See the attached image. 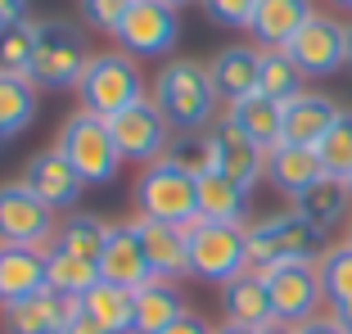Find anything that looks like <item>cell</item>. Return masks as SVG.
Segmentation results:
<instances>
[{
	"mask_svg": "<svg viewBox=\"0 0 352 334\" xmlns=\"http://www.w3.org/2000/svg\"><path fill=\"white\" fill-rule=\"evenodd\" d=\"M199 5H204L208 23L230 27V32H249L253 10H258V0H199Z\"/></svg>",
	"mask_w": 352,
	"mask_h": 334,
	"instance_id": "74e56055",
	"label": "cell"
},
{
	"mask_svg": "<svg viewBox=\"0 0 352 334\" xmlns=\"http://www.w3.org/2000/svg\"><path fill=\"white\" fill-rule=\"evenodd\" d=\"M262 280H267L276 321L302 325V321H311V316H321L325 289H321V271H316V262H285V267L262 271Z\"/></svg>",
	"mask_w": 352,
	"mask_h": 334,
	"instance_id": "8fae6325",
	"label": "cell"
},
{
	"mask_svg": "<svg viewBox=\"0 0 352 334\" xmlns=\"http://www.w3.org/2000/svg\"><path fill=\"white\" fill-rule=\"evenodd\" d=\"M307 77H302V68L289 59L285 50H262V73H258V95H267V100H276V104H289L294 95L307 91Z\"/></svg>",
	"mask_w": 352,
	"mask_h": 334,
	"instance_id": "1f68e13d",
	"label": "cell"
},
{
	"mask_svg": "<svg viewBox=\"0 0 352 334\" xmlns=\"http://www.w3.org/2000/svg\"><path fill=\"white\" fill-rule=\"evenodd\" d=\"M135 235L145 244V258L154 267L158 280H172L181 285L190 276V235L186 226H167V221H154V217H131Z\"/></svg>",
	"mask_w": 352,
	"mask_h": 334,
	"instance_id": "2e32d148",
	"label": "cell"
},
{
	"mask_svg": "<svg viewBox=\"0 0 352 334\" xmlns=\"http://www.w3.org/2000/svg\"><path fill=\"white\" fill-rule=\"evenodd\" d=\"M59 212H50L23 181H0V249H54Z\"/></svg>",
	"mask_w": 352,
	"mask_h": 334,
	"instance_id": "ba28073f",
	"label": "cell"
},
{
	"mask_svg": "<svg viewBox=\"0 0 352 334\" xmlns=\"http://www.w3.org/2000/svg\"><path fill=\"white\" fill-rule=\"evenodd\" d=\"M199 217L226 221V226H244V217H249V190L235 186L226 172L199 177Z\"/></svg>",
	"mask_w": 352,
	"mask_h": 334,
	"instance_id": "4316f807",
	"label": "cell"
},
{
	"mask_svg": "<svg viewBox=\"0 0 352 334\" xmlns=\"http://www.w3.org/2000/svg\"><path fill=\"white\" fill-rule=\"evenodd\" d=\"M131 194H135V217H154L167 226H190L199 217V181L181 172L172 158L140 167Z\"/></svg>",
	"mask_w": 352,
	"mask_h": 334,
	"instance_id": "5b68a950",
	"label": "cell"
},
{
	"mask_svg": "<svg viewBox=\"0 0 352 334\" xmlns=\"http://www.w3.org/2000/svg\"><path fill=\"white\" fill-rule=\"evenodd\" d=\"M158 334H217V325H208L204 316L195 312V307H186V312L176 316V321L167 325V330H158Z\"/></svg>",
	"mask_w": 352,
	"mask_h": 334,
	"instance_id": "f35d334b",
	"label": "cell"
},
{
	"mask_svg": "<svg viewBox=\"0 0 352 334\" xmlns=\"http://www.w3.org/2000/svg\"><path fill=\"white\" fill-rule=\"evenodd\" d=\"M45 285L63 298H86V293L100 285V267L86 258H73V253L50 249L45 253Z\"/></svg>",
	"mask_w": 352,
	"mask_h": 334,
	"instance_id": "f546056e",
	"label": "cell"
},
{
	"mask_svg": "<svg viewBox=\"0 0 352 334\" xmlns=\"http://www.w3.org/2000/svg\"><path fill=\"white\" fill-rule=\"evenodd\" d=\"M113 41L131 59H167L172 45L181 41V19H176V10L163 5V0H135Z\"/></svg>",
	"mask_w": 352,
	"mask_h": 334,
	"instance_id": "9c48e42d",
	"label": "cell"
},
{
	"mask_svg": "<svg viewBox=\"0 0 352 334\" xmlns=\"http://www.w3.org/2000/svg\"><path fill=\"white\" fill-rule=\"evenodd\" d=\"M45 289V253L36 249H0V307L32 298Z\"/></svg>",
	"mask_w": 352,
	"mask_h": 334,
	"instance_id": "484cf974",
	"label": "cell"
},
{
	"mask_svg": "<svg viewBox=\"0 0 352 334\" xmlns=\"http://www.w3.org/2000/svg\"><path fill=\"white\" fill-rule=\"evenodd\" d=\"M135 334H158L186 312V298H181V285L172 280H149L145 289H135Z\"/></svg>",
	"mask_w": 352,
	"mask_h": 334,
	"instance_id": "83f0119b",
	"label": "cell"
},
{
	"mask_svg": "<svg viewBox=\"0 0 352 334\" xmlns=\"http://www.w3.org/2000/svg\"><path fill=\"white\" fill-rule=\"evenodd\" d=\"M226 122L239 126V131L258 149H267V154L285 140V104H276V100H267V95H258V91L235 100V104H226Z\"/></svg>",
	"mask_w": 352,
	"mask_h": 334,
	"instance_id": "7402d4cb",
	"label": "cell"
},
{
	"mask_svg": "<svg viewBox=\"0 0 352 334\" xmlns=\"http://www.w3.org/2000/svg\"><path fill=\"white\" fill-rule=\"evenodd\" d=\"M32 59H36V19L0 27V73L32 77Z\"/></svg>",
	"mask_w": 352,
	"mask_h": 334,
	"instance_id": "e575fe53",
	"label": "cell"
},
{
	"mask_svg": "<svg viewBox=\"0 0 352 334\" xmlns=\"http://www.w3.org/2000/svg\"><path fill=\"white\" fill-rule=\"evenodd\" d=\"M100 280L118 285V289H126V293H135V289H145L149 280H158L131 221L109 226V240H104V253H100Z\"/></svg>",
	"mask_w": 352,
	"mask_h": 334,
	"instance_id": "5bb4252c",
	"label": "cell"
},
{
	"mask_svg": "<svg viewBox=\"0 0 352 334\" xmlns=\"http://www.w3.org/2000/svg\"><path fill=\"white\" fill-rule=\"evenodd\" d=\"M330 5H339V10H352V0H330Z\"/></svg>",
	"mask_w": 352,
	"mask_h": 334,
	"instance_id": "c3c4849f",
	"label": "cell"
},
{
	"mask_svg": "<svg viewBox=\"0 0 352 334\" xmlns=\"http://www.w3.org/2000/svg\"><path fill=\"white\" fill-rule=\"evenodd\" d=\"M190 235V276L208 285H230L249 271V226H226V221L195 217L186 226Z\"/></svg>",
	"mask_w": 352,
	"mask_h": 334,
	"instance_id": "52a82bcc",
	"label": "cell"
},
{
	"mask_svg": "<svg viewBox=\"0 0 352 334\" xmlns=\"http://www.w3.org/2000/svg\"><path fill=\"white\" fill-rule=\"evenodd\" d=\"M32 10V0H0V27H14V23H23Z\"/></svg>",
	"mask_w": 352,
	"mask_h": 334,
	"instance_id": "60d3db41",
	"label": "cell"
},
{
	"mask_svg": "<svg viewBox=\"0 0 352 334\" xmlns=\"http://www.w3.org/2000/svg\"><path fill=\"white\" fill-rule=\"evenodd\" d=\"M221 312H226V321L249 325V330H262L267 321H276L267 280H262L258 271H244V276H235L230 285H221Z\"/></svg>",
	"mask_w": 352,
	"mask_h": 334,
	"instance_id": "603a6c76",
	"label": "cell"
},
{
	"mask_svg": "<svg viewBox=\"0 0 352 334\" xmlns=\"http://www.w3.org/2000/svg\"><path fill=\"white\" fill-rule=\"evenodd\" d=\"M334 321L343 325V334H352V307H339V312H334Z\"/></svg>",
	"mask_w": 352,
	"mask_h": 334,
	"instance_id": "f6af8a7d",
	"label": "cell"
},
{
	"mask_svg": "<svg viewBox=\"0 0 352 334\" xmlns=\"http://www.w3.org/2000/svg\"><path fill=\"white\" fill-rule=\"evenodd\" d=\"M54 149H59L73 172L86 181V190H100V186H113L118 181V167H122V154H118V140L109 131V118H95L86 109L68 113L59 122V136H54Z\"/></svg>",
	"mask_w": 352,
	"mask_h": 334,
	"instance_id": "3957f363",
	"label": "cell"
},
{
	"mask_svg": "<svg viewBox=\"0 0 352 334\" xmlns=\"http://www.w3.org/2000/svg\"><path fill=\"white\" fill-rule=\"evenodd\" d=\"M217 334H258V330H249V325H235V321H221Z\"/></svg>",
	"mask_w": 352,
	"mask_h": 334,
	"instance_id": "ee69618b",
	"label": "cell"
},
{
	"mask_svg": "<svg viewBox=\"0 0 352 334\" xmlns=\"http://www.w3.org/2000/svg\"><path fill=\"white\" fill-rule=\"evenodd\" d=\"M163 5H172V10H181V5H190V0H163Z\"/></svg>",
	"mask_w": 352,
	"mask_h": 334,
	"instance_id": "7dc6e473",
	"label": "cell"
},
{
	"mask_svg": "<svg viewBox=\"0 0 352 334\" xmlns=\"http://www.w3.org/2000/svg\"><path fill=\"white\" fill-rule=\"evenodd\" d=\"M348 244H352V226H348Z\"/></svg>",
	"mask_w": 352,
	"mask_h": 334,
	"instance_id": "681fc988",
	"label": "cell"
},
{
	"mask_svg": "<svg viewBox=\"0 0 352 334\" xmlns=\"http://www.w3.org/2000/svg\"><path fill=\"white\" fill-rule=\"evenodd\" d=\"M258 334H298V325H289V321H267Z\"/></svg>",
	"mask_w": 352,
	"mask_h": 334,
	"instance_id": "7bdbcfd3",
	"label": "cell"
},
{
	"mask_svg": "<svg viewBox=\"0 0 352 334\" xmlns=\"http://www.w3.org/2000/svg\"><path fill=\"white\" fill-rule=\"evenodd\" d=\"M348 186H352V181H348Z\"/></svg>",
	"mask_w": 352,
	"mask_h": 334,
	"instance_id": "f907efd6",
	"label": "cell"
},
{
	"mask_svg": "<svg viewBox=\"0 0 352 334\" xmlns=\"http://www.w3.org/2000/svg\"><path fill=\"white\" fill-rule=\"evenodd\" d=\"M316 271H321V289H325V303H330V312H339V307H352V244H330V249H321V258H316Z\"/></svg>",
	"mask_w": 352,
	"mask_h": 334,
	"instance_id": "d6a6232c",
	"label": "cell"
},
{
	"mask_svg": "<svg viewBox=\"0 0 352 334\" xmlns=\"http://www.w3.org/2000/svg\"><path fill=\"white\" fill-rule=\"evenodd\" d=\"M289 208L325 235V230H334L352 212V186H348V181H334V177H321L311 190H302Z\"/></svg>",
	"mask_w": 352,
	"mask_h": 334,
	"instance_id": "cb8c5ba5",
	"label": "cell"
},
{
	"mask_svg": "<svg viewBox=\"0 0 352 334\" xmlns=\"http://www.w3.org/2000/svg\"><path fill=\"white\" fill-rule=\"evenodd\" d=\"M36 109H41V91L32 77L0 73V145L19 140L36 122Z\"/></svg>",
	"mask_w": 352,
	"mask_h": 334,
	"instance_id": "d4e9b609",
	"label": "cell"
},
{
	"mask_svg": "<svg viewBox=\"0 0 352 334\" xmlns=\"http://www.w3.org/2000/svg\"><path fill=\"white\" fill-rule=\"evenodd\" d=\"M63 334H109V330H104V325L95 321L86 307H77V312L68 316V325H63Z\"/></svg>",
	"mask_w": 352,
	"mask_h": 334,
	"instance_id": "ab89813d",
	"label": "cell"
},
{
	"mask_svg": "<svg viewBox=\"0 0 352 334\" xmlns=\"http://www.w3.org/2000/svg\"><path fill=\"white\" fill-rule=\"evenodd\" d=\"M167 158H172L181 172H190L195 181L208 177V172H217V145H212V126H204V131H172Z\"/></svg>",
	"mask_w": 352,
	"mask_h": 334,
	"instance_id": "836d02e7",
	"label": "cell"
},
{
	"mask_svg": "<svg viewBox=\"0 0 352 334\" xmlns=\"http://www.w3.org/2000/svg\"><path fill=\"white\" fill-rule=\"evenodd\" d=\"M343 109L334 104L330 95L321 91H302L294 95L289 104H285V145H302V149H316L325 140V131L334 126Z\"/></svg>",
	"mask_w": 352,
	"mask_h": 334,
	"instance_id": "d6986e66",
	"label": "cell"
},
{
	"mask_svg": "<svg viewBox=\"0 0 352 334\" xmlns=\"http://www.w3.org/2000/svg\"><path fill=\"white\" fill-rule=\"evenodd\" d=\"M77 307H82V298H63L45 285L41 293L0 307V325H5V334H63Z\"/></svg>",
	"mask_w": 352,
	"mask_h": 334,
	"instance_id": "9a60e30c",
	"label": "cell"
},
{
	"mask_svg": "<svg viewBox=\"0 0 352 334\" xmlns=\"http://www.w3.org/2000/svg\"><path fill=\"white\" fill-rule=\"evenodd\" d=\"M135 0H82L77 10H82V23L91 32H100V36H118V27H122L126 10H131Z\"/></svg>",
	"mask_w": 352,
	"mask_h": 334,
	"instance_id": "8d00e7d4",
	"label": "cell"
},
{
	"mask_svg": "<svg viewBox=\"0 0 352 334\" xmlns=\"http://www.w3.org/2000/svg\"><path fill=\"white\" fill-rule=\"evenodd\" d=\"M23 186L32 190V194L41 199L50 212H77V203H82V194H86V181L73 172V163L59 154V149H36V154L23 163Z\"/></svg>",
	"mask_w": 352,
	"mask_h": 334,
	"instance_id": "4fadbf2b",
	"label": "cell"
},
{
	"mask_svg": "<svg viewBox=\"0 0 352 334\" xmlns=\"http://www.w3.org/2000/svg\"><path fill=\"white\" fill-rule=\"evenodd\" d=\"M294 63L302 68V77H334L339 68H348V23H339L334 14H311L298 27L289 45H285Z\"/></svg>",
	"mask_w": 352,
	"mask_h": 334,
	"instance_id": "30bf717a",
	"label": "cell"
},
{
	"mask_svg": "<svg viewBox=\"0 0 352 334\" xmlns=\"http://www.w3.org/2000/svg\"><path fill=\"white\" fill-rule=\"evenodd\" d=\"M109 131H113V140H118V154H122L126 163H140V167L167 158V145H172V126L158 113L154 100H140L135 109L109 118Z\"/></svg>",
	"mask_w": 352,
	"mask_h": 334,
	"instance_id": "7c38bea8",
	"label": "cell"
},
{
	"mask_svg": "<svg viewBox=\"0 0 352 334\" xmlns=\"http://www.w3.org/2000/svg\"><path fill=\"white\" fill-rule=\"evenodd\" d=\"M321 258V230L302 221L294 208L271 212L249 226V271H271L285 262H316Z\"/></svg>",
	"mask_w": 352,
	"mask_h": 334,
	"instance_id": "8992f818",
	"label": "cell"
},
{
	"mask_svg": "<svg viewBox=\"0 0 352 334\" xmlns=\"http://www.w3.org/2000/svg\"><path fill=\"white\" fill-rule=\"evenodd\" d=\"M77 95H82V109L95 118H118L126 109H135L140 100H149V82L140 73V59L122 50H100L91 54L82 82H77Z\"/></svg>",
	"mask_w": 352,
	"mask_h": 334,
	"instance_id": "7a4b0ae2",
	"label": "cell"
},
{
	"mask_svg": "<svg viewBox=\"0 0 352 334\" xmlns=\"http://www.w3.org/2000/svg\"><path fill=\"white\" fill-rule=\"evenodd\" d=\"M149 100L167 118L172 131H204L217 122V86L199 59H167L149 82Z\"/></svg>",
	"mask_w": 352,
	"mask_h": 334,
	"instance_id": "6da1fadb",
	"label": "cell"
},
{
	"mask_svg": "<svg viewBox=\"0 0 352 334\" xmlns=\"http://www.w3.org/2000/svg\"><path fill=\"white\" fill-rule=\"evenodd\" d=\"M109 226L113 221L95 217V212H68L59 217V230H54V249L59 253H73V258H86L100 267V253H104V240H109Z\"/></svg>",
	"mask_w": 352,
	"mask_h": 334,
	"instance_id": "f1b7e54d",
	"label": "cell"
},
{
	"mask_svg": "<svg viewBox=\"0 0 352 334\" xmlns=\"http://www.w3.org/2000/svg\"><path fill=\"white\" fill-rule=\"evenodd\" d=\"M298 334H343V325L334 321V312H330V316H311V321H302Z\"/></svg>",
	"mask_w": 352,
	"mask_h": 334,
	"instance_id": "b9f144b4",
	"label": "cell"
},
{
	"mask_svg": "<svg viewBox=\"0 0 352 334\" xmlns=\"http://www.w3.org/2000/svg\"><path fill=\"white\" fill-rule=\"evenodd\" d=\"M86 63H91V45H86L82 23L36 19V59H32L36 91H77Z\"/></svg>",
	"mask_w": 352,
	"mask_h": 334,
	"instance_id": "277c9868",
	"label": "cell"
},
{
	"mask_svg": "<svg viewBox=\"0 0 352 334\" xmlns=\"http://www.w3.org/2000/svg\"><path fill=\"white\" fill-rule=\"evenodd\" d=\"M212 145H217V172H226L235 186L253 190L258 181H267V149H258L239 126H230L226 118L212 122Z\"/></svg>",
	"mask_w": 352,
	"mask_h": 334,
	"instance_id": "e0dca14e",
	"label": "cell"
},
{
	"mask_svg": "<svg viewBox=\"0 0 352 334\" xmlns=\"http://www.w3.org/2000/svg\"><path fill=\"white\" fill-rule=\"evenodd\" d=\"M82 307H86V312H91L109 334H135V298H131L126 289H118V285L100 280V285H95V289L82 298Z\"/></svg>",
	"mask_w": 352,
	"mask_h": 334,
	"instance_id": "4dcf8cb0",
	"label": "cell"
},
{
	"mask_svg": "<svg viewBox=\"0 0 352 334\" xmlns=\"http://www.w3.org/2000/svg\"><path fill=\"white\" fill-rule=\"evenodd\" d=\"M311 14H316L311 0H258L253 23H249V36L262 45V50H285Z\"/></svg>",
	"mask_w": 352,
	"mask_h": 334,
	"instance_id": "ffe728a7",
	"label": "cell"
},
{
	"mask_svg": "<svg viewBox=\"0 0 352 334\" xmlns=\"http://www.w3.org/2000/svg\"><path fill=\"white\" fill-rule=\"evenodd\" d=\"M258 73H262V45H226L208 59V77L217 86L221 104H235V100L258 91Z\"/></svg>",
	"mask_w": 352,
	"mask_h": 334,
	"instance_id": "ac0fdd59",
	"label": "cell"
},
{
	"mask_svg": "<svg viewBox=\"0 0 352 334\" xmlns=\"http://www.w3.org/2000/svg\"><path fill=\"white\" fill-rule=\"evenodd\" d=\"M348 68H352V23H348Z\"/></svg>",
	"mask_w": 352,
	"mask_h": 334,
	"instance_id": "bcb514c9",
	"label": "cell"
},
{
	"mask_svg": "<svg viewBox=\"0 0 352 334\" xmlns=\"http://www.w3.org/2000/svg\"><path fill=\"white\" fill-rule=\"evenodd\" d=\"M321 177H325V167H321V158H316V149L285 145V140H280V145L267 154V181L289 199V203L302 194V190H311Z\"/></svg>",
	"mask_w": 352,
	"mask_h": 334,
	"instance_id": "44dd1931",
	"label": "cell"
},
{
	"mask_svg": "<svg viewBox=\"0 0 352 334\" xmlns=\"http://www.w3.org/2000/svg\"><path fill=\"white\" fill-rule=\"evenodd\" d=\"M316 158H321L325 177L352 181V109H343V113L334 118V126L325 131L321 145H316Z\"/></svg>",
	"mask_w": 352,
	"mask_h": 334,
	"instance_id": "d590c367",
	"label": "cell"
}]
</instances>
